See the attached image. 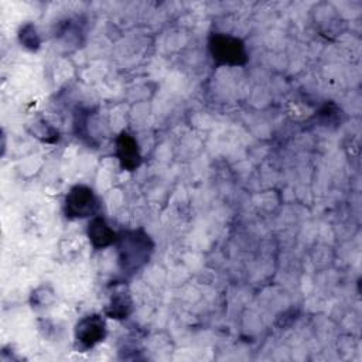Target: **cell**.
I'll return each instance as SVG.
<instances>
[{
	"mask_svg": "<svg viewBox=\"0 0 362 362\" xmlns=\"http://www.w3.org/2000/svg\"><path fill=\"white\" fill-rule=\"evenodd\" d=\"M37 130L33 133L35 137H40L45 143H55L59 139V133L55 127L48 124L45 120H40L35 123Z\"/></svg>",
	"mask_w": 362,
	"mask_h": 362,
	"instance_id": "7c38bea8",
	"label": "cell"
},
{
	"mask_svg": "<svg viewBox=\"0 0 362 362\" xmlns=\"http://www.w3.org/2000/svg\"><path fill=\"white\" fill-rule=\"evenodd\" d=\"M18 41H20V44L24 48H27L30 51H37L40 48V45H41L40 34H38L35 25L31 24V23H27V24L20 27V30H18Z\"/></svg>",
	"mask_w": 362,
	"mask_h": 362,
	"instance_id": "8fae6325",
	"label": "cell"
},
{
	"mask_svg": "<svg viewBox=\"0 0 362 362\" xmlns=\"http://www.w3.org/2000/svg\"><path fill=\"white\" fill-rule=\"evenodd\" d=\"M133 311V300L124 290L115 291L105 308V314L113 320H126Z\"/></svg>",
	"mask_w": 362,
	"mask_h": 362,
	"instance_id": "ba28073f",
	"label": "cell"
},
{
	"mask_svg": "<svg viewBox=\"0 0 362 362\" xmlns=\"http://www.w3.org/2000/svg\"><path fill=\"white\" fill-rule=\"evenodd\" d=\"M54 300V291L49 287H40L35 291H33L31 294V304L33 307H40V305H45V304H51Z\"/></svg>",
	"mask_w": 362,
	"mask_h": 362,
	"instance_id": "4fadbf2b",
	"label": "cell"
},
{
	"mask_svg": "<svg viewBox=\"0 0 362 362\" xmlns=\"http://www.w3.org/2000/svg\"><path fill=\"white\" fill-rule=\"evenodd\" d=\"M208 51L216 66H242L249 61L243 40L225 33L209 35Z\"/></svg>",
	"mask_w": 362,
	"mask_h": 362,
	"instance_id": "7a4b0ae2",
	"label": "cell"
},
{
	"mask_svg": "<svg viewBox=\"0 0 362 362\" xmlns=\"http://www.w3.org/2000/svg\"><path fill=\"white\" fill-rule=\"evenodd\" d=\"M115 156L120 167L126 171H134L141 164V153L136 137L123 130L115 139Z\"/></svg>",
	"mask_w": 362,
	"mask_h": 362,
	"instance_id": "5b68a950",
	"label": "cell"
},
{
	"mask_svg": "<svg viewBox=\"0 0 362 362\" xmlns=\"http://www.w3.org/2000/svg\"><path fill=\"white\" fill-rule=\"evenodd\" d=\"M100 212V201L95 191L83 184L69 188L64 199V214L68 219L93 218Z\"/></svg>",
	"mask_w": 362,
	"mask_h": 362,
	"instance_id": "3957f363",
	"label": "cell"
},
{
	"mask_svg": "<svg viewBox=\"0 0 362 362\" xmlns=\"http://www.w3.org/2000/svg\"><path fill=\"white\" fill-rule=\"evenodd\" d=\"M311 11L314 14L315 27L322 35H338L342 31L345 21L342 20L339 11L331 3H318Z\"/></svg>",
	"mask_w": 362,
	"mask_h": 362,
	"instance_id": "8992f818",
	"label": "cell"
},
{
	"mask_svg": "<svg viewBox=\"0 0 362 362\" xmlns=\"http://www.w3.org/2000/svg\"><path fill=\"white\" fill-rule=\"evenodd\" d=\"M342 110L338 105H335L334 102H327L317 113V117L321 123V126H327V127H337L338 124L342 123Z\"/></svg>",
	"mask_w": 362,
	"mask_h": 362,
	"instance_id": "30bf717a",
	"label": "cell"
},
{
	"mask_svg": "<svg viewBox=\"0 0 362 362\" xmlns=\"http://www.w3.org/2000/svg\"><path fill=\"white\" fill-rule=\"evenodd\" d=\"M76 348L82 352L95 348L106 338V322L100 314H88L82 317L74 329Z\"/></svg>",
	"mask_w": 362,
	"mask_h": 362,
	"instance_id": "277c9868",
	"label": "cell"
},
{
	"mask_svg": "<svg viewBox=\"0 0 362 362\" xmlns=\"http://www.w3.org/2000/svg\"><path fill=\"white\" fill-rule=\"evenodd\" d=\"M86 235L90 245L98 250L106 249L115 245L117 239V232L113 230V228L102 215H96L90 218V221L88 222Z\"/></svg>",
	"mask_w": 362,
	"mask_h": 362,
	"instance_id": "52a82bcc",
	"label": "cell"
},
{
	"mask_svg": "<svg viewBox=\"0 0 362 362\" xmlns=\"http://www.w3.org/2000/svg\"><path fill=\"white\" fill-rule=\"evenodd\" d=\"M115 245L119 270L126 277L141 270L154 252V240L141 228L119 232Z\"/></svg>",
	"mask_w": 362,
	"mask_h": 362,
	"instance_id": "6da1fadb",
	"label": "cell"
},
{
	"mask_svg": "<svg viewBox=\"0 0 362 362\" xmlns=\"http://www.w3.org/2000/svg\"><path fill=\"white\" fill-rule=\"evenodd\" d=\"M58 38L64 40L65 44H81V37L83 35V28H82V21L79 17H71L66 18L61 27L59 31L57 33Z\"/></svg>",
	"mask_w": 362,
	"mask_h": 362,
	"instance_id": "9c48e42d",
	"label": "cell"
}]
</instances>
